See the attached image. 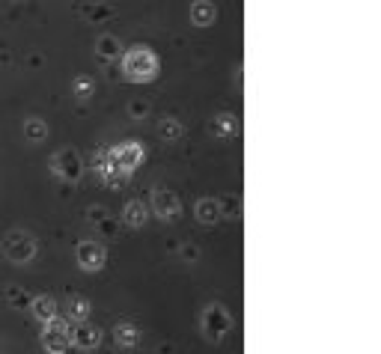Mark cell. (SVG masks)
I'll return each mask as SVG.
<instances>
[{
	"instance_id": "6da1fadb",
	"label": "cell",
	"mask_w": 381,
	"mask_h": 354,
	"mask_svg": "<svg viewBox=\"0 0 381 354\" xmlns=\"http://www.w3.org/2000/svg\"><path fill=\"white\" fill-rule=\"evenodd\" d=\"M122 69H125V75L131 80H149V78H155V72H158V60H155V54L149 48H131L125 54Z\"/></svg>"
},
{
	"instance_id": "7a4b0ae2",
	"label": "cell",
	"mask_w": 381,
	"mask_h": 354,
	"mask_svg": "<svg viewBox=\"0 0 381 354\" xmlns=\"http://www.w3.org/2000/svg\"><path fill=\"white\" fill-rule=\"evenodd\" d=\"M110 155H113V170H120L122 167V170L128 173V170H135V164L143 158V152H140L137 143H122L120 149H113Z\"/></svg>"
},
{
	"instance_id": "3957f363",
	"label": "cell",
	"mask_w": 381,
	"mask_h": 354,
	"mask_svg": "<svg viewBox=\"0 0 381 354\" xmlns=\"http://www.w3.org/2000/svg\"><path fill=\"white\" fill-rule=\"evenodd\" d=\"M78 259H80V265H84V268H102L105 250L98 247V244H93V241H84V244L78 247Z\"/></svg>"
},
{
	"instance_id": "277c9868",
	"label": "cell",
	"mask_w": 381,
	"mask_h": 354,
	"mask_svg": "<svg viewBox=\"0 0 381 354\" xmlns=\"http://www.w3.org/2000/svg\"><path fill=\"white\" fill-rule=\"evenodd\" d=\"M66 343H69V333H66V325L63 322H54L51 325V333L45 336V345L51 348V351H63Z\"/></svg>"
},
{
	"instance_id": "5b68a950",
	"label": "cell",
	"mask_w": 381,
	"mask_h": 354,
	"mask_svg": "<svg viewBox=\"0 0 381 354\" xmlns=\"http://www.w3.org/2000/svg\"><path fill=\"white\" fill-rule=\"evenodd\" d=\"M36 316H39V318H51V316H54V301L39 298V301H36Z\"/></svg>"
},
{
	"instance_id": "8992f818",
	"label": "cell",
	"mask_w": 381,
	"mask_h": 354,
	"mask_svg": "<svg viewBox=\"0 0 381 354\" xmlns=\"http://www.w3.org/2000/svg\"><path fill=\"white\" fill-rule=\"evenodd\" d=\"M128 221H131V224L146 221V209L140 206V202H131V206H128Z\"/></svg>"
},
{
	"instance_id": "52a82bcc",
	"label": "cell",
	"mask_w": 381,
	"mask_h": 354,
	"mask_svg": "<svg viewBox=\"0 0 381 354\" xmlns=\"http://www.w3.org/2000/svg\"><path fill=\"white\" fill-rule=\"evenodd\" d=\"M194 15H197V19H200V24H206V21L212 19V15H214V9H212L209 4H200V6L194 9Z\"/></svg>"
}]
</instances>
